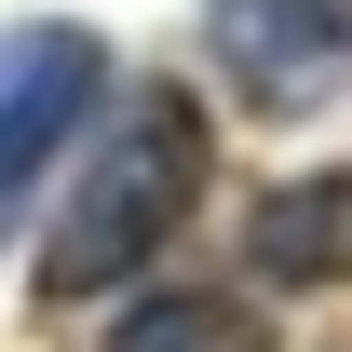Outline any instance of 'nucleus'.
Returning <instances> with one entry per match:
<instances>
[{"instance_id":"obj_1","label":"nucleus","mask_w":352,"mask_h":352,"mask_svg":"<svg viewBox=\"0 0 352 352\" xmlns=\"http://www.w3.org/2000/svg\"><path fill=\"white\" fill-rule=\"evenodd\" d=\"M204 163H217L204 109H190L176 82H135V109L95 135L68 217L41 230V271H28V285H41L54 311H82V298H109V285H135V258H163L176 217L204 204Z\"/></svg>"},{"instance_id":"obj_2","label":"nucleus","mask_w":352,"mask_h":352,"mask_svg":"<svg viewBox=\"0 0 352 352\" xmlns=\"http://www.w3.org/2000/svg\"><path fill=\"white\" fill-rule=\"evenodd\" d=\"M204 28H217V68L244 82V109H271V122H298L352 68V0H217Z\"/></svg>"},{"instance_id":"obj_5","label":"nucleus","mask_w":352,"mask_h":352,"mask_svg":"<svg viewBox=\"0 0 352 352\" xmlns=\"http://www.w3.org/2000/svg\"><path fill=\"white\" fill-rule=\"evenodd\" d=\"M109 352H271V325L244 298H217V285H163V298H135L109 325Z\"/></svg>"},{"instance_id":"obj_4","label":"nucleus","mask_w":352,"mask_h":352,"mask_svg":"<svg viewBox=\"0 0 352 352\" xmlns=\"http://www.w3.org/2000/svg\"><path fill=\"white\" fill-rule=\"evenodd\" d=\"M244 258L271 285H352V163L339 176H285L258 217H244Z\"/></svg>"},{"instance_id":"obj_3","label":"nucleus","mask_w":352,"mask_h":352,"mask_svg":"<svg viewBox=\"0 0 352 352\" xmlns=\"http://www.w3.org/2000/svg\"><path fill=\"white\" fill-rule=\"evenodd\" d=\"M95 95H109L95 28H14V41H0V204L28 190V163H41L54 135L82 122Z\"/></svg>"}]
</instances>
